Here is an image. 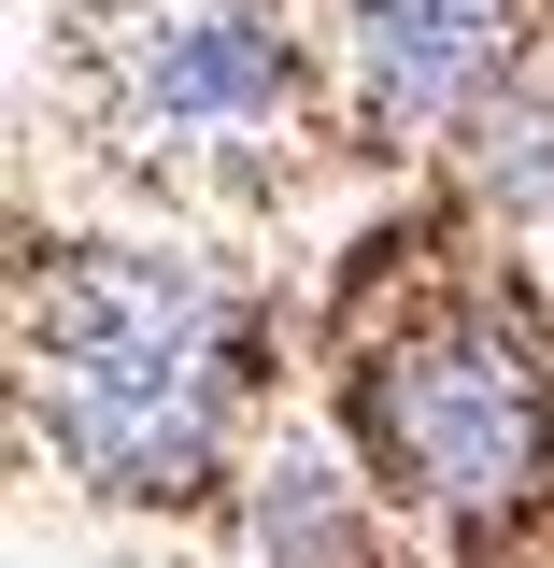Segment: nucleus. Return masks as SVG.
Wrapping results in <instances>:
<instances>
[{"label": "nucleus", "mask_w": 554, "mask_h": 568, "mask_svg": "<svg viewBox=\"0 0 554 568\" xmlns=\"http://www.w3.org/2000/svg\"><path fill=\"white\" fill-rule=\"evenodd\" d=\"M256 384V313L213 256L85 242L29 284V426L85 497H200Z\"/></svg>", "instance_id": "f257e3e1"}, {"label": "nucleus", "mask_w": 554, "mask_h": 568, "mask_svg": "<svg viewBox=\"0 0 554 568\" xmlns=\"http://www.w3.org/2000/svg\"><path fill=\"white\" fill-rule=\"evenodd\" d=\"M342 413H355L370 484L399 497V511H426V526L497 540L554 484V369H541V327L497 284H426V298H399L355 342Z\"/></svg>", "instance_id": "f03ea898"}, {"label": "nucleus", "mask_w": 554, "mask_h": 568, "mask_svg": "<svg viewBox=\"0 0 554 568\" xmlns=\"http://www.w3.org/2000/svg\"><path fill=\"white\" fill-rule=\"evenodd\" d=\"M85 129L171 185H271L299 156V29L284 0H85L71 14Z\"/></svg>", "instance_id": "7ed1b4c3"}, {"label": "nucleus", "mask_w": 554, "mask_h": 568, "mask_svg": "<svg viewBox=\"0 0 554 568\" xmlns=\"http://www.w3.org/2000/svg\"><path fill=\"white\" fill-rule=\"evenodd\" d=\"M526 58V0H342V85L370 129H470Z\"/></svg>", "instance_id": "20e7f679"}, {"label": "nucleus", "mask_w": 554, "mask_h": 568, "mask_svg": "<svg viewBox=\"0 0 554 568\" xmlns=\"http://www.w3.org/2000/svg\"><path fill=\"white\" fill-rule=\"evenodd\" d=\"M370 497L384 484H342L313 440H284L256 469V568H370Z\"/></svg>", "instance_id": "39448f33"}, {"label": "nucleus", "mask_w": 554, "mask_h": 568, "mask_svg": "<svg viewBox=\"0 0 554 568\" xmlns=\"http://www.w3.org/2000/svg\"><path fill=\"white\" fill-rule=\"evenodd\" d=\"M470 185H484V213L541 227L554 213V100H484L470 114Z\"/></svg>", "instance_id": "423d86ee"}]
</instances>
